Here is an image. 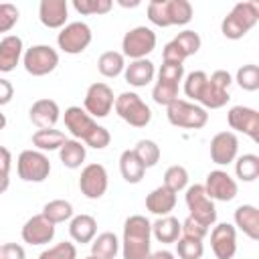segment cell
I'll use <instances>...</instances> for the list:
<instances>
[{
  "label": "cell",
  "instance_id": "cell-34",
  "mask_svg": "<svg viewBox=\"0 0 259 259\" xmlns=\"http://www.w3.org/2000/svg\"><path fill=\"white\" fill-rule=\"evenodd\" d=\"M235 174L243 182H253L259 176V156L243 154V156L235 158Z\"/></svg>",
  "mask_w": 259,
  "mask_h": 259
},
{
  "label": "cell",
  "instance_id": "cell-5",
  "mask_svg": "<svg viewBox=\"0 0 259 259\" xmlns=\"http://www.w3.org/2000/svg\"><path fill=\"white\" fill-rule=\"evenodd\" d=\"M22 65L28 75L45 77L53 73L59 65V53L49 45H32L22 53Z\"/></svg>",
  "mask_w": 259,
  "mask_h": 259
},
{
  "label": "cell",
  "instance_id": "cell-6",
  "mask_svg": "<svg viewBox=\"0 0 259 259\" xmlns=\"http://www.w3.org/2000/svg\"><path fill=\"white\" fill-rule=\"evenodd\" d=\"M121 55L132 61L146 59L156 49V32L148 26H134L121 38Z\"/></svg>",
  "mask_w": 259,
  "mask_h": 259
},
{
  "label": "cell",
  "instance_id": "cell-10",
  "mask_svg": "<svg viewBox=\"0 0 259 259\" xmlns=\"http://www.w3.org/2000/svg\"><path fill=\"white\" fill-rule=\"evenodd\" d=\"M113 103H115V97H113L111 87L107 83L97 81V83L89 85L85 99H83V109L91 117H107L113 109Z\"/></svg>",
  "mask_w": 259,
  "mask_h": 259
},
{
  "label": "cell",
  "instance_id": "cell-33",
  "mask_svg": "<svg viewBox=\"0 0 259 259\" xmlns=\"http://www.w3.org/2000/svg\"><path fill=\"white\" fill-rule=\"evenodd\" d=\"M47 221H51L53 225H59V223H65L69 219H73V204L69 200H63V198H55L51 202H47L42 206V212H40Z\"/></svg>",
  "mask_w": 259,
  "mask_h": 259
},
{
  "label": "cell",
  "instance_id": "cell-15",
  "mask_svg": "<svg viewBox=\"0 0 259 259\" xmlns=\"http://www.w3.org/2000/svg\"><path fill=\"white\" fill-rule=\"evenodd\" d=\"M239 152V138L235 132H219L210 140V160L219 166L235 162Z\"/></svg>",
  "mask_w": 259,
  "mask_h": 259
},
{
  "label": "cell",
  "instance_id": "cell-2",
  "mask_svg": "<svg viewBox=\"0 0 259 259\" xmlns=\"http://www.w3.org/2000/svg\"><path fill=\"white\" fill-rule=\"evenodd\" d=\"M259 22V6L251 0L247 2H237L231 12L223 18L221 22V32L231 38V40H239L243 38L255 24Z\"/></svg>",
  "mask_w": 259,
  "mask_h": 259
},
{
  "label": "cell",
  "instance_id": "cell-46",
  "mask_svg": "<svg viewBox=\"0 0 259 259\" xmlns=\"http://www.w3.org/2000/svg\"><path fill=\"white\" fill-rule=\"evenodd\" d=\"M180 227H182V235H184V237L198 239V241H202V239L206 237V233H208V227H204L202 223L194 221L192 217H186L184 223H180Z\"/></svg>",
  "mask_w": 259,
  "mask_h": 259
},
{
  "label": "cell",
  "instance_id": "cell-53",
  "mask_svg": "<svg viewBox=\"0 0 259 259\" xmlns=\"http://www.w3.org/2000/svg\"><path fill=\"white\" fill-rule=\"evenodd\" d=\"M10 168H12V154L8 148L0 146V172L10 174Z\"/></svg>",
  "mask_w": 259,
  "mask_h": 259
},
{
  "label": "cell",
  "instance_id": "cell-29",
  "mask_svg": "<svg viewBox=\"0 0 259 259\" xmlns=\"http://www.w3.org/2000/svg\"><path fill=\"white\" fill-rule=\"evenodd\" d=\"M65 134L61 130L55 127H47V130H36L32 134V146L38 152H51V150H59L65 144Z\"/></svg>",
  "mask_w": 259,
  "mask_h": 259
},
{
  "label": "cell",
  "instance_id": "cell-48",
  "mask_svg": "<svg viewBox=\"0 0 259 259\" xmlns=\"http://www.w3.org/2000/svg\"><path fill=\"white\" fill-rule=\"evenodd\" d=\"M109 142H111V134H109L107 127H103V125H97V127L91 132V136L85 140V144H87L89 148H93V150H103V148L109 146Z\"/></svg>",
  "mask_w": 259,
  "mask_h": 259
},
{
  "label": "cell",
  "instance_id": "cell-40",
  "mask_svg": "<svg viewBox=\"0 0 259 259\" xmlns=\"http://www.w3.org/2000/svg\"><path fill=\"white\" fill-rule=\"evenodd\" d=\"M206 81H208V75L204 71H192V73H188L186 79H184V93H186V97L198 101L200 99V93H202V89L206 85Z\"/></svg>",
  "mask_w": 259,
  "mask_h": 259
},
{
  "label": "cell",
  "instance_id": "cell-56",
  "mask_svg": "<svg viewBox=\"0 0 259 259\" xmlns=\"http://www.w3.org/2000/svg\"><path fill=\"white\" fill-rule=\"evenodd\" d=\"M119 6H130V8H136V6H140V0H134V2H125V0H119Z\"/></svg>",
  "mask_w": 259,
  "mask_h": 259
},
{
  "label": "cell",
  "instance_id": "cell-42",
  "mask_svg": "<svg viewBox=\"0 0 259 259\" xmlns=\"http://www.w3.org/2000/svg\"><path fill=\"white\" fill-rule=\"evenodd\" d=\"M113 6L111 0H73V8L79 14H105Z\"/></svg>",
  "mask_w": 259,
  "mask_h": 259
},
{
  "label": "cell",
  "instance_id": "cell-12",
  "mask_svg": "<svg viewBox=\"0 0 259 259\" xmlns=\"http://www.w3.org/2000/svg\"><path fill=\"white\" fill-rule=\"evenodd\" d=\"M227 121H229L231 130L249 136L253 142H259V113H257V109L245 107V105H235L229 109Z\"/></svg>",
  "mask_w": 259,
  "mask_h": 259
},
{
  "label": "cell",
  "instance_id": "cell-17",
  "mask_svg": "<svg viewBox=\"0 0 259 259\" xmlns=\"http://www.w3.org/2000/svg\"><path fill=\"white\" fill-rule=\"evenodd\" d=\"M55 237V225L42 214L30 217L22 227V241L28 245H47Z\"/></svg>",
  "mask_w": 259,
  "mask_h": 259
},
{
  "label": "cell",
  "instance_id": "cell-26",
  "mask_svg": "<svg viewBox=\"0 0 259 259\" xmlns=\"http://www.w3.org/2000/svg\"><path fill=\"white\" fill-rule=\"evenodd\" d=\"M119 172H121V176H123L125 182L138 184V182H142V178L146 174V168L138 160V156L134 154V150H123L121 156H119Z\"/></svg>",
  "mask_w": 259,
  "mask_h": 259
},
{
  "label": "cell",
  "instance_id": "cell-30",
  "mask_svg": "<svg viewBox=\"0 0 259 259\" xmlns=\"http://www.w3.org/2000/svg\"><path fill=\"white\" fill-rule=\"evenodd\" d=\"M229 99H231L229 89H223V87L206 81L198 101H200V107H204V109H221V107L227 105Z\"/></svg>",
  "mask_w": 259,
  "mask_h": 259
},
{
  "label": "cell",
  "instance_id": "cell-19",
  "mask_svg": "<svg viewBox=\"0 0 259 259\" xmlns=\"http://www.w3.org/2000/svg\"><path fill=\"white\" fill-rule=\"evenodd\" d=\"M69 16L67 0H40L38 18L47 28H63Z\"/></svg>",
  "mask_w": 259,
  "mask_h": 259
},
{
  "label": "cell",
  "instance_id": "cell-39",
  "mask_svg": "<svg viewBox=\"0 0 259 259\" xmlns=\"http://www.w3.org/2000/svg\"><path fill=\"white\" fill-rule=\"evenodd\" d=\"M176 253L180 259H200L204 253V247H202V241L180 235V239L176 241Z\"/></svg>",
  "mask_w": 259,
  "mask_h": 259
},
{
  "label": "cell",
  "instance_id": "cell-50",
  "mask_svg": "<svg viewBox=\"0 0 259 259\" xmlns=\"http://www.w3.org/2000/svg\"><path fill=\"white\" fill-rule=\"evenodd\" d=\"M26 253L22 249V245L18 243H4L0 245V259H24Z\"/></svg>",
  "mask_w": 259,
  "mask_h": 259
},
{
  "label": "cell",
  "instance_id": "cell-4",
  "mask_svg": "<svg viewBox=\"0 0 259 259\" xmlns=\"http://www.w3.org/2000/svg\"><path fill=\"white\" fill-rule=\"evenodd\" d=\"M168 121L176 127H186V130H200L208 121V113L204 107L190 103L186 99H176L166 107Z\"/></svg>",
  "mask_w": 259,
  "mask_h": 259
},
{
  "label": "cell",
  "instance_id": "cell-31",
  "mask_svg": "<svg viewBox=\"0 0 259 259\" xmlns=\"http://www.w3.org/2000/svg\"><path fill=\"white\" fill-rule=\"evenodd\" d=\"M166 16L170 26H182L192 20V4L188 0H166Z\"/></svg>",
  "mask_w": 259,
  "mask_h": 259
},
{
  "label": "cell",
  "instance_id": "cell-18",
  "mask_svg": "<svg viewBox=\"0 0 259 259\" xmlns=\"http://www.w3.org/2000/svg\"><path fill=\"white\" fill-rule=\"evenodd\" d=\"M59 115H61V109H59V103L55 99H36L32 105H30V111H28V117L30 121L38 127V130H47V127H53L57 121H59Z\"/></svg>",
  "mask_w": 259,
  "mask_h": 259
},
{
  "label": "cell",
  "instance_id": "cell-20",
  "mask_svg": "<svg viewBox=\"0 0 259 259\" xmlns=\"http://www.w3.org/2000/svg\"><path fill=\"white\" fill-rule=\"evenodd\" d=\"M22 38L16 34H8L0 40V73H10L16 69L22 59Z\"/></svg>",
  "mask_w": 259,
  "mask_h": 259
},
{
  "label": "cell",
  "instance_id": "cell-44",
  "mask_svg": "<svg viewBox=\"0 0 259 259\" xmlns=\"http://www.w3.org/2000/svg\"><path fill=\"white\" fill-rule=\"evenodd\" d=\"M18 16H20V12H18V8L14 4L2 2L0 4V32L12 30L16 26V22H18Z\"/></svg>",
  "mask_w": 259,
  "mask_h": 259
},
{
  "label": "cell",
  "instance_id": "cell-38",
  "mask_svg": "<svg viewBox=\"0 0 259 259\" xmlns=\"http://www.w3.org/2000/svg\"><path fill=\"white\" fill-rule=\"evenodd\" d=\"M235 81L245 91H257L259 89V67L253 65V63L239 67V71L235 75Z\"/></svg>",
  "mask_w": 259,
  "mask_h": 259
},
{
  "label": "cell",
  "instance_id": "cell-1",
  "mask_svg": "<svg viewBox=\"0 0 259 259\" xmlns=\"http://www.w3.org/2000/svg\"><path fill=\"white\" fill-rule=\"evenodd\" d=\"M150 239H152V223L144 214H132L123 223L121 237V255L123 259H148L150 257Z\"/></svg>",
  "mask_w": 259,
  "mask_h": 259
},
{
  "label": "cell",
  "instance_id": "cell-57",
  "mask_svg": "<svg viewBox=\"0 0 259 259\" xmlns=\"http://www.w3.org/2000/svg\"><path fill=\"white\" fill-rule=\"evenodd\" d=\"M6 127V115L0 111V130H4Z\"/></svg>",
  "mask_w": 259,
  "mask_h": 259
},
{
  "label": "cell",
  "instance_id": "cell-3",
  "mask_svg": "<svg viewBox=\"0 0 259 259\" xmlns=\"http://www.w3.org/2000/svg\"><path fill=\"white\" fill-rule=\"evenodd\" d=\"M115 113L130 125L134 127H146L152 119V109L148 107V103L134 91H123L115 97L113 103Z\"/></svg>",
  "mask_w": 259,
  "mask_h": 259
},
{
  "label": "cell",
  "instance_id": "cell-25",
  "mask_svg": "<svg viewBox=\"0 0 259 259\" xmlns=\"http://www.w3.org/2000/svg\"><path fill=\"white\" fill-rule=\"evenodd\" d=\"M152 235L160 243H176L180 239V235H182L180 221L176 217H172V214L160 217L156 223H152Z\"/></svg>",
  "mask_w": 259,
  "mask_h": 259
},
{
  "label": "cell",
  "instance_id": "cell-43",
  "mask_svg": "<svg viewBox=\"0 0 259 259\" xmlns=\"http://www.w3.org/2000/svg\"><path fill=\"white\" fill-rule=\"evenodd\" d=\"M38 259H77V247L69 241H63V243H57L55 247H49L45 249Z\"/></svg>",
  "mask_w": 259,
  "mask_h": 259
},
{
  "label": "cell",
  "instance_id": "cell-13",
  "mask_svg": "<svg viewBox=\"0 0 259 259\" xmlns=\"http://www.w3.org/2000/svg\"><path fill=\"white\" fill-rule=\"evenodd\" d=\"M202 186H204L206 194L212 200H221V202L233 200L237 196V190H239L235 178H231L229 172H225V170H212V172H208L206 182Z\"/></svg>",
  "mask_w": 259,
  "mask_h": 259
},
{
  "label": "cell",
  "instance_id": "cell-21",
  "mask_svg": "<svg viewBox=\"0 0 259 259\" xmlns=\"http://www.w3.org/2000/svg\"><path fill=\"white\" fill-rule=\"evenodd\" d=\"M176 206V192H172L170 188H166L164 184L154 188L148 196H146V208L152 212V214H158V217H166L174 210Z\"/></svg>",
  "mask_w": 259,
  "mask_h": 259
},
{
  "label": "cell",
  "instance_id": "cell-47",
  "mask_svg": "<svg viewBox=\"0 0 259 259\" xmlns=\"http://www.w3.org/2000/svg\"><path fill=\"white\" fill-rule=\"evenodd\" d=\"M182 77H184V65H178V63H162V65H160L158 79L172 81V83H180Z\"/></svg>",
  "mask_w": 259,
  "mask_h": 259
},
{
  "label": "cell",
  "instance_id": "cell-54",
  "mask_svg": "<svg viewBox=\"0 0 259 259\" xmlns=\"http://www.w3.org/2000/svg\"><path fill=\"white\" fill-rule=\"evenodd\" d=\"M148 259H174V253L172 251H166V249H160L156 253H150Z\"/></svg>",
  "mask_w": 259,
  "mask_h": 259
},
{
  "label": "cell",
  "instance_id": "cell-49",
  "mask_svg": "<svg viewBox=\"0 0 259 259\" xmlns=\"http://www.w3.org/2000/svg\"><path fill=\"white\" fill-rule=\"evenodd\" d=\"M162 59H164V63H178V65H182L184 59H186V55L180 51V47L174 40H170L164 47V51H162Z\"/></svg>",
  "mask_w": 259,
  "mask_h": 259
},
{
  "label": "cell",
  "instance_id": "cell-8",
  "mask_svg": "<svg viewBox=\"0 0 259 259\" xmlns=\"http://www.w3.org/2000/svg\"><path fill=\"white\" fill-rule=\"evenodd\" d=\"M16 170L24 182H45L51 174V162L45 152L24 150L16 160Z\"/></svg>",
  "mask_w": 259,
  "mask_h": 259
},
{
  "label": "cell",
  "instance_id": "cell-27",
  "mask_svg": "<svg viewBox=\"0 0 259 259\" xmlns=\"http://www.w3.org/2000/svg\"><path fill=\"white\" fill-rule=\"evenodd\" d=\"M85 156H87V150L85 146L79 142V140H65V144L59 148V158L63 162V166L75 170V168H81V164L85 162Z\"/></svg>",
  "mask_w": 259,
  "mask_h": 259
},
{
  "label": "cell",
  "instance_id": "cell-58",
  "mask_svg": "<svg viewBox=\"0 0 259 259\" xmlns=\"http://www.w3.org/2000/svg\"><path fill=\"white\" fill-rule=\"evenodd\" d=\"M85 259H95V257H93V255H89V257H85Z\"/></svg>",
  "mask_w": 259,
  "mask_h": 259
},
{
  "label": "cell",
  "instance_id": "cell-32",
  "mask_svg": "<svg viewBox=\"0 0 259 259\" xmlns=\"http://www.w3.org/2000/svg\"><path fill=\"white\" fill-rule=\"evenodd\" d=\"M97 69L103 77H117L119 73H123L125 69V57L117 51H105L99 59H97Z\"/></svg>",
  "mask_w": 259,
  "mask_h": 259
},
{
  "label": "cell",
  "instance_id": "cell-9",
  "mask_svg": "<svg viewBox=\"0 0 259 259\" xmlns=\"http://www.w3.org/2000/svg\"><path fill=\"white\" fill-rule=\"evenodd\" d=\"M91 38H93V32H91L89 24L77 20V22H69L61 28V32L57 36V45L67 55H79L91 45Z\"/></svg>",
  "mask_w": 259,
  "mask_h": 259
},
{
  "label": "cell",
  "instance_id": "cell-37",
  "mask_svg": "<svg viewBox=\"0 0 259 259\" xmlns=\"http://www.w3.org/2000/svg\"><path fill=\"white\" fill-rule=\"evenodd\" d=\"M164 186L170 188L172 192H180L188 186V170L180 164H174L170 166L166 172H164Z\"/></svg>",
  "mask_w": 259,
  "mask_h": 259
},
{
  "label": "cell",
  "instance_id": "cell-24",
  "mask_svg": "<svg viewBox=\"0 0 259 259\" xmlns=\"http://www.w3.org/2000/svg\"><path fill=\"white\" fill-rule=\"evenodd\" d=\"M97 233V221L91 214H77L69 223V235L75 243H91Z\"/></svg>",
  "mask_w": 259,
  "mask_h": 259
},
{
  "label": "cell",
  "instance_id": "cell-11",
  "mask_svg": "<svg viewBox=\"0 0 259 259\" xmlns=\"http://www.w3.org/2000/svg\"><path fill=\"white\" fill-rule=\"evenodd\" d=\"M79 190L89 200L101 198L107 190V170H105V166L97 164V162L87 164L81 170V176H79Z\"/></svg>",
  "mask_w": 259,
  "mask_h": 259
},
{
  "label": "cell",
  "instance_id": "cell-36",
  "mask_svg": "<svg viewBox=\"0 0 259 259\" xmlns=\"http://www.w3.org/2000/svg\"><path fill=\"white\" fill-rule=\"evenodd\" d=\"M178 85L180 83H172V81H164V79H158L154 89H152V99L158 103V105H170L172 101L178 99Z\"/></svg>",
  "mask_w": 259,
  "mask_h": 259
},
{
  "label": "cell",
  "instance_id": "cell-16",
  "mask_svg": "<svg viewBox=\"0 0 259 259\" xmlns=\"http://www.w3.org/2000/svg\"><path fill=\"white\" fill-rule=\"evenodd\" d=\"M65 127L71 132L75 140L85 142L91 136V132L97 127V123L85 109H81L79 105H71L65 109Z\"/></svg>",
  "mask_w": 259,
  "mask_h": 259
},
{
  "label": "cell",
  "instance_id": "cell-28",
  "mask_svg": "<svg viewBox=\"0 0 259 259\" xmlns=\"http://www.w3.org/2000/svg\"><path fill=\"white\" fill-rule=\"evenodd\" d=\"M119 251V239L115 237V233H101L91 241V255L95 259H115Z\"/></svg>",
  "mask_w": 259,
  "mask_h": 259
},
{
  "label": "cell",
  "instance_id": "cell-7",
  "mask_svg": "<svg viewBox=\"0 0 259 259\" xmlns=\"http://www.w3.org/2000/svg\"><path fill=\"white\" fill-rule=\"evenodd\" d=\"M186 206L190 210L188 217L202 223L204 227H212L217 223V206L214 200L206 194L202 184H192L186 188Z\"/></svg>",
  "mask_w": 259,
  "mask_h": 259
},
{
  "label": "cell",
  "instance_id": "cell-22",
  "mask_svg": "<svg viewBox=\"0 0 259 259\" xmlns=\"http://www.w3.org/2000/svg\"><path fill=\"white\" fill-rule=\"evenodd\" d=\"M235 227L241 229L249 239H259V210L253 204H241L235 208Z\"/></svg>",
  "mask_w": 259,
  "mask_h": 259
},
{
  "label": "cell",
  "instance_id": "cell-41",
  "mask_svg": "<svg viewBox=\"0 0 259 259\" xmlns=\"http://www.w3.org/2000/svg\"><path fill=\"white\" fill-rule=\"evenodd\" d=\"M172 40L180 47V51L186 55V59L192 57V55H196L198 49H200V42H202L200 36H198V32H194V30H182Z\"/></svg>",
  "mask_w": 259,
  "mask_h": 259
},
{
  "label": "cell",
  "instance_id": "cell-14",
  "mask_svg": "<svg viewBox=\"0 0 259 259\" xmlns=\"http://www.w3.org/2000/svg\"><path fill=\"white\" fill-rule=\"evenodd\" d=\"M210 247L217 259H233L237 253V231L229 223H219L210 231Z\"/></svg>",
  "mask_w": 259,
  "mask_h": 259
},
{
  "label": "cell",
  "instance_id": "cell-45",
  "mask_svg": "<svg viewBox=\"0 0 259 259\" xmlns=\"http://www.w3.org/2000/svg\"><path fill=\"white\" fill-rule=\"evenodd\" d=\"M148 18L152 24L156 26H170L168 24V16H166V0H152L148 4Z\"/></svg>",
  "mask_w": 259,
  "mask_h": 259
},
{
  "label": "cell",
  "instance_id": "cell-23",
  "mask_svg": "<svg viewBox=\"0 0 259 259\" xmlns=\"http://www.w3.org/2000/svg\"><path fill=\"white\" fill-rule=\"evenodd\" d=\"M156 75V69H154V63L150 59H138V61H132L130 65H125L123 69V77L130 85L134 87H146Z\"/></svg>",
  "mask_w": 259,
  "mask_h": 259
},
{
  "label": "cell",
  "instance_id": "cell-55",
  "mask_svg": "<svg viewBox=\"0 0 259 259\" xmlns=\"http://www.w3.org/2000/svg\"><path fill=\"white\" fill-rule=\"evenodd\" d=\"M8 184H10V174H6V172H0V194H2V192H6Z\"/></svg>",
  "mask_w": 259,
  "mask_h": 259
},
{
  "label": "cell",
  "instance_id": "cell-52",
  "mask_svg": "<svg viewBox=\"0 0 259 259\" xmlns=\"http://www.w3.org/2000/svg\"><path fill=\"white\" fill-rule=\"evenodd\" d=\"M12 97H14V87H12V83H10L8 79H2V77H0V107L6 105V103H10Z\"/></svg>",
  "mask_w": 259,
  "mask_h": 259
},
{
  "label": "cell",
  "instance_id": "cell-35",
  "mask_svg": "<svg viewBox=\"0 0 259 259\" xmlns=\"http://www.w3.org/2000/svg\"><path fill=\"white\" fill-rule=\"evenodd\" d=\"M134 154L144 164V168H152L160 160V146L154 140H140L134 148Z\"/></svg>",
  "mask_w": 259,
  "mask_h": 259
},
{
  "label": "cell",
  "instance_id": "cell-51",
  "mask_svg": "<svg viewBox=\"0 0 259 259\" xmlns=\"http://www.w3.org/2000/svg\"><path fill=\"white\" fill-rule=\"evenodd\" d=\"M208 81H210V83H214V85H219V87H223V89H229V87H231V83H233V77H231V73H229V71L219 69V71H214V73L208 77Z\"/></svg>",
  "mask_w": 259,
  "mask_h": 259
}]
</instances>
